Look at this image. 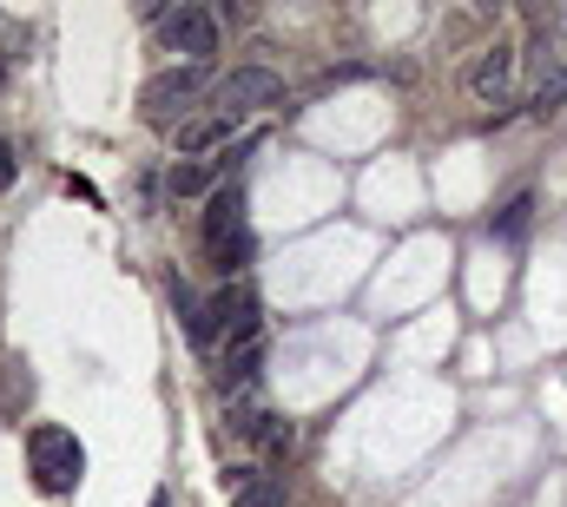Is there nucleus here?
<instances>
[{
  "label": "nucleus",
  "instance_id": "1",
  "mask_svg": "<svg viewBox=\"0 0 567 507\" xmlns=\"http://www.w3.org/2000/svg\"><path fill=\"white\" fill-rule=\"evenodd\" d=\"M172 297H178V317H185V337L198 343V350H212V343H251L258 337V290L251 283H218L205 303L192 297V283H172Z\"/></svg>",
  "mask_w": 567,
  "mask_h": 507
},
{
  "label": "nucleus",
  "instance_id": "2",
  "mask_svg": "<svg viewBox=\"0 0 567 507\" xmlns=\"http://www.w3.org/2000/svg\"><path fill=\"white\" fill-rule=\"evenodd\" d=\"M27 475H33L40 495H73V488L86 482V448H80V435L60 428V422L27 428Z\"/></svg>",
  "mask_w": 567,
  "mask_h": 507
},
{
  "label": "nucleus",
  "instance_id": "3",
  "mask_svg": "<svg viewBox=\"0 0 567 507\" xmlns=\"http://www.w3.org/2000/svg\"><path fill=\"white\" fill-rule=\"evenodd\" d=\"M212 93V66H165V73H152L140 93V113L152 126H185V120H198V100Z\"/></svg>",
  "mask_w": 567,
  "mask_h": 507
},
{
  "label": "nucleus",
  "instance_id": "4",
  "mask_svg": "<svg viewBox=\"0 0 567 507\" xmlns=\"http://www.w3.org/2000/svg\"><path fill=\"white\" fill-rule=\"evenodd\" d=\"M152 33H158V46L178 53L185 66H212V60L225 53V20H218L212 7H198V0H178Z\"/></svg>",
  "mask_w": 567,
  "mask_h": 507
},
{
  "label": "nucleus",
  "instance_id": "5",
  "mask_svg": "<svg viewBox=\"0 0 567 507\" xmlns=\"http://www.w3.org/2000/svg\"><path fill=\"white\" fill-rule=\"evenodd\" d=\"M225 113H271V106H284V73H271V66H231L225 80H218V93H212Z\"/></svg>",
  "mask_w": 567,
  "mask_h": 507
},
{
  "label": "nucleus",
  "instance_id": "6",
  "mask_svg": "<svg viewBox=\"0 0 567 507\" xmlns=\"http://www.w3.org/2000/svg\"><path fill=\"white\" fill-rule=\"evenodd\" d=\"M515 73H522V46H515V40H495V46L468 66L475 106H508V100H515Z\"/></svg>",
  "mask_w": 567,
  "mask_h": 507
},
{
  "label": "nucleus",
  "instance_id": "7",
  "mask_svg": "<svg viewBox=\"0 0 567 507\" xmlns=\"http://www.w3.org/2000/svg\"><path fill=\"white\" fill-rule=\"evenodd\" d=\"M231 152H218V158H172V172H165V198L172 205H185V198H212V192H225L231 185Z\"/></svg>",
  "mask_w": 567,
  "mask_h": 507
},
{
  "label": "nucleus",
  "instance_id": "8",
  "mask_svg": "<svg viewBox=\"0 0 567 507\" xmlns=\"http://www.w3.org/2000/svg\"><path fill=\"white\" fill-rule=\"evenodd\" d=\"M245 132V113H225V106H205L198 120H185L178 126V152L185 158H218V152H231V138Z\"/></svg>",
  "mask_w": 567,
  "mask_h": 507
},
{
  "label": "nucleus",
  "instance_id": "9",
  "mask_svg": "<svg viewBox=\"0 0 567 507\" xmlns=\"http://www.w3.org/2000/svg\"><path fill=\"white\" fill-rule=\"evenodd\" d=\"M258 370H265V337L231 343V350H225V370H218V389H225V395H251V389H258Z\"/></svg>",
  "mask_w": 567,
  "mask_h": 507
},
{
  "label": "nucleus",
  "instance_id": "10",
  "mask_svg": "<svg viewBox=\"0 0 567 507\" xmlns=\"http://www.w3.org/2000/svg\"><path fill=\"white\" fill-rule=\"evenodd\" d=\"M225 495H231V507H284V482L265 468H231Z\"/></svg>",
  "mask_w": 567,
  "mask_h": 507
},
{
  "label": "nucleus",
  "instance_id": "11",
  "mask_svg": "<svg viewBox=\"0 0 567 507\" xmlns=\"http://www.w3.org/2000/svg\"><path fill=\"white\" fill-rule=\"evenodd\" d=\"M265 422H271V408H265V395L251 389V395H225V428L238 435V442H258L265 435Z\"/></svg>",
  "mask_w": 567,
  "mask_h": 507
},
{
  "label": "nucleus",
  "instance_id": "12",
  "mask_svg": "<svg viewBox=\"0 0 567 507\" xmlns=\"http://www.w3.org/2000/svg\"><path fill=\"white\" fill-rule=\"evenodd\" d=\"M528 113H535V120H561V113H567V66H561V73H548V80L535 86Z\"/></svg>",
  "mask_w": 567,
  "mask_h": 507
},
{
  "label": "nucleus",
  "instance_id": "13",
  "mask_svg": "<svg viewBox=\"0 0 567 507\" xmlns=\"http://www.w3.org/2000/svg\"><path fill=\"white\" fill-rule=\"evenodd\" d=\"M528 218H535V198L522 192V198H508V205H502V218H495L488 231H495V238H522V231H528Z\"/></svg>",
  "mask_w": 567,
  "mask_h": 507
},
{
  "label": "nucleus",
  "instance_id": "14",
  "mask_svg": "<svg viewBox=\"0 0 567 507\" xmlns=\"http://www.w3.org/2000/svg\"><path fill=\"white\" fill-rule=\"evenodd\" d=\"M258 448H265L271 462H290V455H297V428H290V422H278V415H271V422H265V435H258Z\"/></svg>",
  "mask_w": 567,
  "mask_h": 507
},
{
  "label": "nucleus",
  "instance_id": "15",
  "mask_svg": "<svg viewBox=\"0 0 567 507\" xmlns=\"http://www.w3.org/2000/svg\"><path fill=\"white\" fill-rule=\"evenodd\" d=\"M7 185H13V145L0 138V192H7Z\"/></svg>",
  "mask_w": 567,
  "mask_h": 507
},
{
  "label": "nucleus",
  "instance_id": "16",
  "mask_svg": "<svg viewBox=\"0 0 567 507\" xmlns=\"http://www.w3.org/2000/svg\"><path fill=\"white\" fill-rule=\"evenodd\" d=\"M152 507H165V495H158V501H152Z\"/></svg>",
  "mask_w": 567,
  "mask_h": 507
}]
</instances>
